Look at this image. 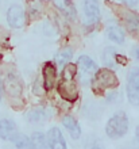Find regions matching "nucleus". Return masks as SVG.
<instances>
[{
	"mask_svg": "<svg viewBox=\"0 0 139 149\" xmlns=\"http://www.w3.org/2000/svg\"><path fill=\"white\" fill-rule=\"evenodd\" d=\"M77 76V65L68 63L62 68L61 79L57 84V91L59 96L68 103H74L78 99V87L76 83Z\"/></svg>",
	"mask_w": 139,
	"mask_h": 149,
	"instance_id": "f257e3e1",
	"label": "nucleus"
},
{
	"mask_svg": "<svg viewBox=\"0 0 139 149\" xmlns=\"http://www.w3.org/2000/svg\"><path fill=\"white\" fill-rule=\"evenodd\" d=\"M92 90L95 94L103 95L107 90H115L119 86V79L112 69L108 68H99L91 81Z\"/></svg>",
	"mask_w": 139,
	"mask_h": 149,
	"instance_id": "f03ea898",
	"label": "nucleus"
},
{
	"mask_svg": "<svg viewBox=\"0 0 139 149\" xmlns=\"http://www.w3.org/2000/svg\"><path fill=\"white\" fill-rule=\"evenodd\" d=\"M130 121L128 115L124 111H116L105 123V134L111 140H119L123 138L128 133Z\"/></svg>",
	"mask_w": 139,
	"mask_h": 149,
	"instance_id": "7ed1b4c3",
	"label": "nucleus"
},
{
	"mask_svg": "<svg viewBox=\"0 0 139 149\" xmlns=\"http://www.w3.org/2000/svg\"><path fill=\"white\" fill-rule=\"evenodd\" d=\"M76 65H77V74H78L80 81H81L84 86H91L92 77L95 76L97 69H99L97 64L95 63V60L91 58V57L86 54H82L78 57Z\"/></svg>",
	"mask_w": 139,
	"mask_h": 149,
	"instance_id": "20e7f679",
	"label": "nucleus"
},
{
	"mask_svg": "<svg viewBox=\"0 0 139 149\" xmlns=\"http://www.w3.org/2000/svg\"><path fill=\"white\" fill-rule=\"evenodd\" d=\"M118 15L120 20L123 22L124 27L132 37L139 38V14L132 10H128L126 7H116Z\"/></svg>",
	"mask_w": 139,
	"mask_h": 149,
	"instance_id": "39448f33",
	"label": "nucleus"
},
{
	"mask_svg": "<svg viewBox=\"0 0 139 149\" xmlns=\"http://www.w3.org/2000/svg\"><path fill=\"white\" fill-rule=\"evenodd\" d=\"M7 23L12 29H22L26 23V14L22 6L19 4H11L7 10Z\"/></svg>",
	"mask_w": 139,
	"mask_h": 149,
	"instance_id": "423d86ee",
	"label": "nucleus"
},
{
	"mask_svg": "<svg viewBox=\"0 0 139 149\" xmlns=\"http://www.w3.org/2000/svg\"><path fill=\"white\" fill-rule=\"evenodd\" d=\"M82 6H84V15L86 24H96L101 18L100 11V4L97 0H82Z\"/></svg>",
	"mask_w": 139,
	"mask_h": 149,
	"instance_id": "0eeeda50",
	"label": "nucleus"
},
{
	"mask_svg": "<svg viewBox=\"0 0 139 149\" xmlns=\"http://www.w3.org/2000/svg\"><path fill=\"white\" fill-rule=\"evenodd\" d=\"M47 144L49 149H68L66 140L62 134L61 129H58L57 126H51L46 133Z\"/></svg>",
	"mask_w": 139,
	"mask_h": 149,
	"instance_id": "6e6552de",
	"label": "nucleus"
},
{
	"mask_svg": "<svg viewBox=\"0 0 139 149\" xmlns=\"http://www.w3.org/2000/svg\"><path fill=\"white\" fill-rule=\"evenodd\" d=\"M42 77H43V88L46 91H50L55 87L57 81V67L54 63L47 61L42 68Z\"/></svg>",
	"mask_w": 139,
	"mask_h": 149,
	"instance_id": "1a4fd4ad",
	"label": "nucleus"
},
{
	"mask_svg": "<svg viewBox=\"0 0 139 149\" xmlns=\"http://www.w3.org/2000/svg\"><path fill=\"white\" fill-rule=\"evenodd\" d=\"M61 123L66 129V132L69 133L70 138L73 141H77V140L81 138L82 129H81V126H80V123H78V121L74 117H72V115H64L61 119Z\"/></svg>",
	"mask_w": 139,
	"mask_h": 149,
	"instance_id": "9d476101",
	"label": "nucleus"
},
{
	"mask_svg": "<svg viewBox=\"0 0 139 149\" xmlns=\"http://www.w3.org/2000/svg\"><path fill=\"white\" fill-rule=\"evenodd\" d=\"M19 133L16 123L10 118H1L0 119V140L3 141H12L15 136Z\"/></svg>",
	"mask_w": 139,
	"mask_h": 149,
	"instance_id": "9b49d317",
	"label": "nucleus"
},
{
	"mask_svg": "<svg viewBox=\"0 0 139 149\" xmlns=\"http://www.w3.org/2000/svg\"><path fill=\"white\" fill-rule=\"evenodd\" d=\"M4 87H6V92L10 95V98H20L22 95V86H20L19 79L15 74H7L6 81H4Z\"/></svg>",
	"mask_w": 139,
	"mask_h": 149,
	"instance_id": "f8f14e48",
	"label": "nucleus"
},
{
	"mask_svg": "<svg viewBox=\"0 0 139 149\" xmlns=\"http://www.w3.org/2000/svg\"><path fill=\"white\" fill-rule=\"evenodd\" d=\"M107 37L109 41L118 43V45H123L124 39H126V31L120 27L119 24H109L107 27Z\"/></svg>",
	"mask_w": 139,
	"mask_h": 149,
	"instance_id": "ddd939ff",
	"label": "nucleus"
},
{
	"mask_svg": "<svg viewBox=\"0 0 139 149\" xmlns=\"http://www.w3.org/2000/svg\"><path fill=\"white\" fill-rule=\"evenodd\" d=\"M116 54L118 52L113 46H107L103 50V54H101V63L104 64V68H108V69H113V68L118 67L116 64Z\"/></svg>",
	"mask_w": 139,
	"mask_h": 149,
	"instance_id": "4468645a",
	"label": "nucleus"
},
{
	"mask_svg": "<svg viewBox=\"0 0 139 149\" xmlns=\"http://www.w3.org/2000/svg\"><path fill=\"white\" fill-rule=\"evenodd\" d=\"M73 54H74V52L72 47H69V46L62 47V49L58 50V53H55L54 64L58 65V67L64 68L68 63H70V60L73 58Z\"/></svg>",
	"mask_w": 139,
	"mask_h": 149,
	"instance_id": "2eb2a0df",
	"label": "nucleus"
},
{
	"mask_svg": "<svg viewBox=\"0 0 139 149\" xmlns=\"http://www.w3.org/2000/svg\"><path fill=\"white\" fill-rule=\"evenodd\" d=\"M54 3L65 16H68L69 19H76L77 11H76V6L72 0H54Z\"/></svg>",
	"mask_w": 139,
	"mask_h": 149,
	"instance_id": "dca6fc26",
	"label": "nucleus"
},
{
	"mask_svg": "<svg viewBox=\"0 0 139 149\" xmlns=\"http://www.w3.org/2000/svg\"><path fill=\"white\" fill-rule=\"evenodd\" d=\"M30 138H31L33 145H34V149H49L46 134L43 133V132H41V130L33 132V134H31Z\"/></svg>",
	"mask_w": 139,
	"mask_h": 149,
	"instance_id": "f3484780",
	"label": "nucleus"
},
{
	"mask_svg": "<svg viewBox=\"0 0 139 149\" xmlns=\"http://www.w3.org/2000/svg\"><path fill=\"white\" fill-rule=\"evenodd\" d=\"M26 118H27V121L31 122V123H39V122L45 121L47 118V113L43 107H35V109L28 111Z\"/></svg>",
	"mask_w": 139,
	"mask_h": 149,
	"instance_id": "a211bd4d",
	"label": "nucleus"
},
{
	"mask_svg": "<svg viewBox=\"0 0 139 149\" xmlns=\"http://www.w3.org/2000/svg\"><path fill=\"white\" fill-rule=\"evenodd\" d=\"M15 149H34V145L31 142V138L23 133H18L15 138L12 140Z\"/></svg>",
	"mask_w": 139,
	"mask_h": 149,
	"instance_id": "6ab92c4d",
	"label": "nucleus"
},
{
	"mask_svg": "<svg viewBox=\"0 0 139 149\" xmlns=\"http://www.w3.org/2000/svg\"><path fill=\"white\" fill-rule=\"evenodd\" d=\"M126 94H127L128 102L131 103L132 106L139 107V87L134 86L131 83H127V86H126Z\"/></svg>",
	"mask_w": 139,
	"mask_h": 149,
	"instance_id": "aec40b11",
	"label": "nucleus"
},
{
	"mask_svg": "<svg viewBox=\"0 0 139 149\" xmlns=\"http://www.w3.org/2000/svg\"><path fill=\"white\" fill-rule=\"evenodd\" d=\"M84 149H105L104 144L96 136H88L84 142Z\"/></svg>",
	"mask_w": 139,
	"mask_h": 149,
	"instance_id": "412c9836",
	"label": "nucleus"
},
{
	"mask_svg": "<svg viewBox=\"0 0 139 149\" xmlns=\"http://www.w3.org/2000/svg\"><path fill=\"white\" fill-rule=\"evenodd\" d=\"M127 83H131V84H134V86L139 87V68L138 67H134L131 71H130Z\"/></svg>",
	"mask_w": 139,
	"mask_h": 149,
	"instance_id": "4be33fe9",
	"label": "nucleus"
},
{
	"mask_svg": "<svg viewBox=\"0 0 139 149\" xmlns=\"http://www.w3.org/2000/svg\"><path fill=\"white\" fill-rule=\"evenodd\" d=\"M116 60V64H120V65H127V57L123 54H120V53H118L115 57Z\"/></svg>",
	"mask_w": 139,
	"mask_h": 149,
	"instance_id": "5701e85b",
	"label": "nucleus"
},
{
	"mask_svg": "<svg viewBox=\"0 0 139 149\" xmlns=\"http://www.w3.org/2000/svg\"><path fill=\"white\" fill-rule=\"evenodd\" d=\"M122 1H123L126 6H128V7H135L139 0H122Z\"/></svg>",
	"mask_w": 139,
	"mask_h": 149,
	"instance_id": "b1692460",
	"label": "nucleus"
},
{
	"mask_svg": "<svg viewBox=\"0 0 139 149\" xmlns=\"http://www.w3.org/2000/svg\"><path fill=\"white\" fill-rule=\"evenodd\" d=\"M132 54H134V57L136 58V61H139V46H134V49H132Z\"/></svg>",
	"mask_w": 139,
	"mask_h": 149,
	"instance_id": "393cba45",
	"label": "nucleus"
},
{
	"mask_svg": "<svg viewBox=\"0 0 139 149\" xmlns=\"http://www.w3.org/2000/svg\"><path fill=\"white\" fill-rule=\"evenodd\" d=\"M3 99V83H1V79H0V102Z\"/></svg>",
	"mask_w": 139,
	"mask_h": 149,
	"instance_id": "a878e982",
	"label": "nucleus"
},
{
	"mask_svg": "<svg viewBox=\"0 0 139 149\" xmlns=\"http://www.w3.org/2000/svg\"><path fill=\"white\" fill-rule=\"evenodd\" d=\"M135 138H136V141L139 142V125L135 127Z\"/></svg>",
	"mask_w": 139,
	"mask_h": 149,
	"instance_id": "bb28decb",
	"label": "nucleus"
}]
</instances>
